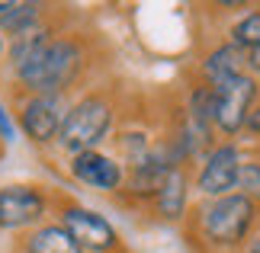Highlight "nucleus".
Returning a JSON list of instances; mask_svg holds the SVG:
<instances>
[{
	"mask_svg": "<svg viewBox=\"0 0 260 253\" xmlns=\"http://www.w3.org/2000/svg\"><path fill=\"white\" fill-rule=\"evenodd\" d=\"M125 116V103L116 87H90L71 103L61 135L55 141V151L64 160L84 151H100L103 141L113 138Z\"/></svg>",
	"mask_w": 260,
	"mask_h": 253,
	"instance_id": "obj_3",
	"label": "nucleus"
},
{
	"mask_svg": "<svg viewBox=\"0 0 260 253\" xmlns=\"http://www.w3.org/2000/svg\"><path fill=\"white\" fill-rule=\"evenodd\" d=\"M244 164L241 141H218L193 167V192L199 199H222L238 192V176Z\"/></svg>",
	"mask_w": 260,
	"mask_h": 253,
	"instance_id": "obj_7",
	"label": "nucleus"
},
{
	"mask_svg": "<svg viewBox=\"0 0 260 253\" xmlns=\"http://www.w3.org/2000/svg\"><path fill=\"white\" fill-rule=\"evenodd\" d=\"M247 74H254V77L260 80V45L247 52Z\"/></svg>",
	"mask_w": 260,
	"mask_h": 253,
	"instance_id": "obj_18",
	"label": "nucleus"
},
{
	"mask_svg": "<svg viewBox=\"0 0 260 253\" xmlns=\"http://www.w3.org/2000/svg\"><path fill=\"white\" fill-rule=\"evenodd\" d=\"M71 103H74L71 96H26V93H13L16 131L39 151L55 148Z\"/></svg>",
	"mask_w": 260,
	"mask_h": 253,
	"instance_id": "obj_5",
	"label": "nucleus"
},
{
	"mask_svg": "<svg viewBox=\"0 0 260 253\" xmlns=\"http://www.w3.org/2000/svg\"><path fill=\"white\" fill-rule=\"evenodd\" d=\"M13 253H84V250L74 244V237L58 221H45V225L19 234Z\"/></svg>",
	"mask_w": 260,
	"mask_h": 253,
	"instance_id": "obj_12",
	"label": "nucleus"
},
{
	"mask_svg": "<svg viewBox=\"0 0 260 253\" xmlns=\"http://www.w3.org/2000/svg\"><path fill=\"white\" fill-rule=\"evenodd\" d=\"M241 141L244 148H260V103L251 109V116H247V122H244V131H241Z\"/></svg>",
	"mask_w": 260,
	"mask_h": 253,
	"instance_id": "obj_16",
	"label": "nucleus"
},
{
	"mask_svg": "<svg viewBox=\"0 0 260 253\" xmlns=\"http://www.w3.org/2000/svg\"><path fill=\"white\" fill-rule=\"evenodd\" d=\"M0 141H4V144H13V141H16V122L10 119L4 99H0Z\"/></svg>",
	"mask_w": 260,
	"mask_h": 253,
	"instance_id": "obj_17",
	"label": "nucleus"
},
{
	"mask_svg": "<svg viewBox=\"0 0 260 253\" xmlns=\"http://www.w3.org/2000/svg\"><path fill=\"white\" fill-rule=\"evenodd\" d=\"M64 170H68V176H71L74 183H81L87 189H96V192H103V196H109V199L122 189L125 176H128V167L116 154H109V151H103V148L68 157Z\"/></svg>",
	"mask_w": 260,
	"mask_h": 253,
	"instance_id": "obj_9",
	"label": "nucleus"
},
{
	"mask_svg": "<svg viewBox=\"0 0 260 253\" xmlns=\"http://www.w3.org/2000/svg\"><path fill=\"white\" fill-rule=\"evenodd\" d=\"M7 58V39H4V32H0V61Z\"/></svg>",
	"mask_w": 260,
	"mask_h": 253,
	"instance_id": "obj_20",
	"label": "nucleus"
},
{
	"mask_svg": "<svg viewBox=\"0 0 260 253\" xmlns=\"http://www.w3.org/2000/svg\"><path fill=\"white\" fill-rule=\"evenodd\" d=\"M0 160H4V141H0Z\"/></svg>",
	"mask_w": 260,
	"mask_h": 253,
	"instance_id": "obj_21",
	"label": "nucleus"
},
{
	"mask_svg": "<svg viewBox=\"0 0 260 253\" xmlns=\"http://www.w3.org/2000/svg\"><path fill=\"white\" fill-rule=\"evenodd\" d=\"M238 192L260 205V148H244V164L238 176Z\"/></svg>",
	"mask_w": 260,
	"mask_h": 253,
	"instance_id": "obj_15",
	"label": "nucleus"
},
{
	"mask_svg": "<svg viewBox=\"0 0 260 253\" xmlns=\"http://www.w3.org/2000/svg\"><path fill=\"white\" fill-rule=\"evenodd\" d=\"M225 42H232L235 48H241L247 55L251 48L260 45V4H251L244 13L232 16V23L225 26Z\"/></svg>",
	"mask_w": 260,
	"mask_h": 253,
	"instance_id": "obj_14",
	"label": "nucleus"
},
{
	"mask_svg": "<svg viewBox=\"0 0 260 253\" xmlns=\"http://www.w3.org/2000/svg\"><path fill=\"white\" fill-rule=\"evenodd\" d=\"M55 189L42 183H7L0 186V231L26 234L52 215Z\"/></svg>",
	"mask_w": 260,
	"mask_h": 253,
	"instance_id": "obj_6",
	"label": "nucleus"
},
{
	"mask_svg": "<svg viewBox=\"0 0 260 253\" xmlns=\"http://www.w3.org/2000/svg\"><path fill=\"white\" fill-rule=\"evenodd\" d=\"M193 205V167H177L171 176L164 179V186L157 189V196L151 199L142 215L154 225H183L186 211Z\"/></svg>",
	"mask_w": 260,
	"mask_h": 253,
	"instance_id": "obj_10",
	"label": "nucleus"
},
{
	"mask_svg": "<svg viewBox=\"0 0 260 253\" xmlns=\"http://www.w3.org/2000/svg\"><path fill=\"white\" fill-rule=\"evenodd\" d=\"M244 253H260V221H257V228H254V234H251V240H247V247H244Z\"/></svg>",
	"mask_w": 260,
	"mask_h": 253,
	"instance_id": "obj_19",
	"label": "nucleus"
},
{
	"mask_svg": "<svg viewBox=\"0 0 260 253\" xmlns=\"http://www.w3.org/2000/svg\"><path fill=\"white\" fill-rule=\"evenodd\" d=\"M52 215L74 237V244L84 253H132L125 247L122 234L116 231V225L106 215L87 208L84 202L64 196L58 189H55V202H52Z\"/></svg>",
	"mask_w": 260,
	"mask_h": 253,
	"instance_id": "obj_4",
	"label": "nucleus"
},
{
	"mask_svg": "<svg viewBox=\"0 0 260 253\" xmlns=\"http://www.w3.org/2000/svg\"><path fill=\"white\" fill-rule=\"evenodd\" d=\"M189 74L206 80L209 87L228 84V80L247 74V55L241 48H235L232 42H225V39H215L212 45H206L203 52H199V58H196V64H193Z\"/></svg>",
	"mask_w": 260,
	"mask_h": 253,
	"instance_id": "obj_11",
	"label": "nucleus"
},
{
	"mask_svg": "<svg viewBox=\"0 0 260 253\" xmlns=\"http://www.w3.org/2000/svg\"><path fill=\"white\" fill-rule=\"evenodd\" d=\"M96 35L84 29L64 26V13L55 10L29 35L7 42V77L13 93L26 96H71L84 84L96 64Z\"/></svg>",
	"mask_w": 260,
	"mask_h": 253,
	"instance_id": "obj_1",
	"label": "nucleus"
},
{
	"mask_svg": "<svg viewBox=\"0 0 260 253\" xmlns=\"http://www.w3.org/2000/svg\"><path fill=\"white\" fill-rule=\"evenodd\" d=\"M257 221V202L232 192L222 199H193L180 234L189 253H244Z\"/></svg>",
	"mask_w": 260,
	"mask_h": 253,
	"instance_id": "obj_2",
	"label": "nucleus"
},
{
	"mask_svg": "<svg viewBox=\"0 0 260 253\" xmlns=\"http://www.w3.org/2000/svg\"><path fill=\"white\" fill-rule=\"evenodd\" d=\"M52 4H39V0H13L7 16H0V32L4 39H19V35H29L32 29H39L52 16Z\"/></svg>",
	"mask_w": 260,
	"mask_h": 253,
	"instance_id": "obj_13",
	"label": "nucleus"
},
{
	"mask_svg": "<svg viewBox=\"0 0 260 253\" xmlns=\"http://www.w3.org/2000/svg\"><path fill=\"white\" fill-rule=\"evenodd\" d=\"M260 103V80L241 74L215 87V135L218 141H238L251 109Z\"/></svg>",
	"mask_w": 260,
	"mask_h": 253,
	"instance_id": "obj_8",
	"label": "nucleus"
}]
</instances>
